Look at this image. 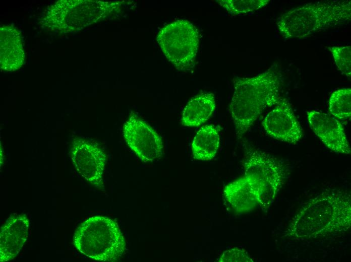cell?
<instances>
[{
	"label": "cell",
	"mask_w": 351,
	"mask_h": 262,
	"mask_svg": "<svg viewBox=\"0 0 351 262\" xmlns=\"http://www.w3.org/2000/svg\"><path fill=\"white\" fill-rule=\"evenodd\" d=\"M328 105L331 115L339 119H350V88H342L335 91L329 98Z\"/></svg>",
	"instance_id": "obj_17"
},
{
	"label": "cell",
	"mask_w": 351,
	"mask_h": 262,
	"mask_svg": "<svg viewBox=\"0 0 351 262\" xmlns=\"http://www.w3.org/2000/svg\"><path fill=\"white\" fill-rule=\"evenodd\" d=\"M269 0H217L229 14L241 15L257 11L266 6Z\"/></svg>",
	"instance_id": "obj_18"
},
{
	"label": "cell",
	"mask_w": 351,
	"mask_h": 262,
	"mask_svg": "<svg viewBox=\"0 0 351 262\" xmlns=\"http://www.w3.org/2000/svg\"><path fill=\"white\" fill-rule=\"evenodd\" d=\"M128 147L144 163H152L163 155V144L158 134L136 114L132 113L123 126Z\"/></svg>",
	"instance_id": "obj_8"
},
{
	"label": "cell",
	"mask_w": 351,
	"mask_h": 262,
	"mask_svg": "<svg viewBox=\"0 0 351 262\" xmlns=\"http://www.w3.org/2000/svg\"><path fill=\"white\" fill-rule=\"evenodd\" d=\"M332 54L338 70L348 78L351 76V47L350 46L327 47Z\"/></svg>",
	"instance_id": "obj_19"
},
{
	"label": "cell",
	"mask_w": 351,
	"mask_h": 262,
	"mask_svg": "<svg viewBox=\"0 0 351 262\" xmlns=\"http://www.w3.org/2000/svg\"><path fill=\"white\" fill-rule=\"evenodd\" d=\"M124 1H61L45 18L47 27L66 32L77 31L122 11Z\"/></svg>",
	"instance_id": "obj_5"
},
{
	"label": "cell",
	"mask_w": 351,
	"mask_h": 262,
	"mask_svg": "<svg viewBox=\"0 0 351 262\" xmlns=\"http://www.w3.org/2000/svg\"><path fill=\"white\" fill-rule=\"evenodd\" d=\"M262 125L270 137L287 143L296 144L303 135L293 110L285 98L267 113Z\"/></svg>",
	"instance_id": "obj_10"
},
{
	"label": "cell",
	"mask_w": 351,
	"mask_h": 262,
	"mask_svg": "<svg viewBox=\"0 0 351 262\" xmlns=\"http://www.w3.org/2000/svg\"><path fill=\"white\" fill-rule=\"evenodd\" d=\"M350 226V195L333 189L306 203L292 218L283 236L298 241L312 240L344 232Z\"/></svg>",
	"instance_id": "obj_1"
},
{
	"label": "cell",
	"mask_w": 351,
	"mask_h": 262,
	"mask_svg": "<svg viewBox=\"0 0 351 262\" xmlns=\"http://www.w3.org/2000/svg\"><path fill=\"white\" fill-rule=\"evenodd\" d=\"M243 165L245 174L255 177L263 184L264 191L260 206L269 208L285 182L287 167L273 156L250 148L246 152Z\"/></svg>",
	"instance_id": "obj_7"
},
{
	"label": "cell",
	"mask_w": 351,
	"mask_h": 262,
	"mask_svg": "<svg viewBox=\"0 0 351 262\" xmlns=\"http://www.w3.org/2000/svg\"><path fill=\"white\" fill-rule=\"evenodd\" d=\"M264 188L255 177L245 174L227 184L223 194L227 202L235 212L244 213L260 205Z\"/></svg>",
	"instance_id": "obj_12"
},
{
	"label": "cell",
	"mask_w": 351,
	"mask_h": 262,
	"mask_svg": "<svg viewBox=\"0 0 351 262\" xmlns=\"http://www.w3.org/2000/svg\"><path fill=\"white\" fill-rule=\"evenodd\" d=\"M350 19V1H329L310 3L290 10L278 18L277 26L286 38H305Z\"/></svg>",
	"instance_id": "obj_3"
},
{
	"label": "cell",
	"mask_w": 351,
	"mask_h": 262,
	"mask_svg": "<svg viewBox=\"0 0 351 262\" xmlns=\"http://www.w3.org/2000/svg\"><path fill=\"white\" fill-rule=\"evenodd\" d=\"M218 261L219 262L254 261L245 249L238 247H234L224 251Z\"/></svg>",
	"instance_id": "obj_20"
},
{
	"label": "cell",
	"mask_w": 351,
	"mask_h": 262,
	"mask_svg": "<svg viewBox=\"0 0 351 262\" xmlns=\"http://www.w3.org/2000/svg\"><path fill=\"white\" fill-rule=\"evenodd\" d=\"M1 68L14 71L24 63L25 53L20 32L11 26H3L0 29Z\"/></svg>",
	"instance_id": "obj_14"
},
{
	"label": "cell",
	"mask_w": 351,
	"mask_h": 262,
	"mask_svg": "<svg viewBox=\"0 0 351 262\" xmlns=\"http://www.w3.org/2000/svg\"><path fill=\"white\" fill-rule=\"evenodd\" d=\"M157 41L166 58L177 70L186 72L194 67L199 34L191 22L181 19L165 25L159 31Z\"/></svg>",
	"instance_id": "obj_6"
},
{
	"label": "cell",
	"mask_w": 351,
	"mask_h": 262,
	"mask_svg": "<svg viewBox=\"0 0 351 262\" xmlns=\"http://www.w3.org/2000/svg\"><path fill=\"white\" fill-rule=\"evenodd\" d=\"M29 220L25 214H12L0 230V261L14 259L26 242Z\"/></svg>",
	"instance_id": "obj_13"
},
{
	"label": "cell",
	"mask_w": 351,
	"mask_h": 262,
	"mask_svg": "<svg viewBox=\"0 0 351 262\" xmlns=\"http://www.w3.org/2000/svg\"><path fill=\"white\" fill-rule=\"evenodd\" d=\"M215 108L214 94L210 92L201 93L192 98L185 107L182 124L189 127L198 126L209 118Z\"/></svg>",
	"instance_id": "obj_15"
},
{
	"label": "cell",
	"mask_w": 351,
	"mask_h": 262,
	"mask_svg": "<svg viewBox=\"0 0 351 262\" xmlns=\"http://www.w3.org/2000/svg\"><path fill=\"white\" fill-rule=\"evenodd\" d=\"M219 144V135L214 125L210 124L202 127L192 143L193 158L200 161L212 159L217 152Z\"/></svg>",
	"instance_id": "obj_16"
},
{
	"label": "cell",
	"mask_w": 351,
	"mask_h": 262,
	"mask_svg": "<svg viewBox=\"0 0 351 262\" xmlns=\"http://www.w3.org/2000/svg\"><path fill=\"white\" fill-rule=\"evenodd\" d=\"M283 74L276 63L252 77H235L234 92L229 105L236 134L241 139L267 108L282 100Z\"/></svg>",
	"instance_id": "obj_2"
},
{
	"label": "cell",
	"mask_w": 351,
	"mask_h": 262,
	"mask_svg": "<svg viewBox=\"0 0 351 262\" xmlns=\"http://www.w3.org/2000/svg\"><path fill=\"white\" fill-rule=\"evenodd\" d=\"M307 117L313 132L328 149L340 154H350L344 129L337 118L315 110L308 111Z\"/></svg>",
	"instance_id": "obj_11"
},
{
	"label": "cell",
	"mask_w": 351,
	"mask_h": 262,
	"mask_svg": "<svg viewBox=\"0 0 351 262\" xmlns=\"http://www.w3.org/2000/svg\"><path fill=\"white\" fill-rule=\"evenodd\" d=\"M71 157L79 173L96 188L104 190L106 156L103 150L90 141L78 139L72 148Z\"/></svg>",
	"instance_id": "obj_9"
},
{
	"label": "cell",
	"mask_w": 351,
	"mask_h": 262,
	"mask_svg": "<svg viewBox=\"0 0 351 262\" xmlns=\"http://www.w3.org/2000/svg\"><path fill=\"white\" fill-rule=\"evenodd\" d=\"M73 243L84 255L96 261L119 260L126 251V242L118 223L105 216H92L76 228Z\"/></svg>",
	"instance_id": "obj_4"
}]
</instances>
